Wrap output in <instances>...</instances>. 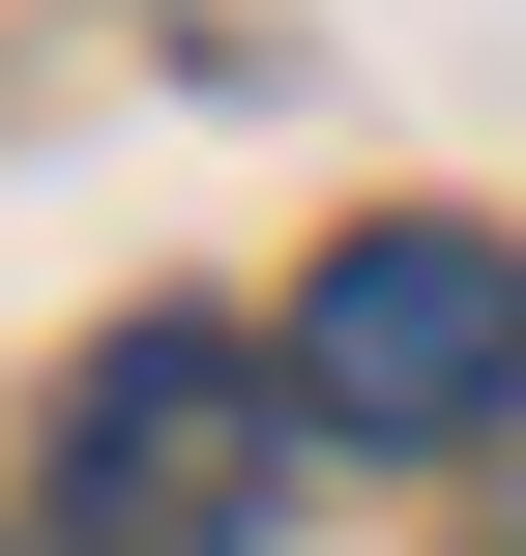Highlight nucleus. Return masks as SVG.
I'll use <instances>...</instances> for the list:
<instances>
[{
    "instance_id": "f257e3e1",
    "label": "nucleus",
    "mask_w": 526,
    "mask_h": 556,
    "mask_svg": "<svg viewBox=\"0 0 526 556\" xmlns=\"http://www.w3.org/2000/svg\"><path fill=\"white\" fill-rule=\"evenodd\" d=\"M264 469H293V352L264 323H117L29 440L59 556H264Z\"/></svg>"
},
{
    "instance_id": "f03ea898",
    "label": "nucleus",
    "mask_w": 526,
    "mask_h": 556,
    "mask_svg": "<svg viewBox=\"0 0 526 556\" xmlns=\"http://www.w3.org/2000/svg\"><path fill=\"white\" fill-rule=\"evenodd\" d=\"M498 410H526V235H469V205L322 235V293H293V440H498Z\"/></svg>"
},
{
    "instance_id": "7ed1b4c3",
    "label": "nucleus",
    "mask_w": 526,
    "mask_h": 556,
    "mask_svg": "<svg viewBox=\"0 0 526 556\" xmlns=\"http://www.w3.org/2000/svg\"><path fill=\"white\" fill-rule=\"evenodd\" d=\"M498 556H526V498H498Z\"/></svg>"
}]
</instances>
